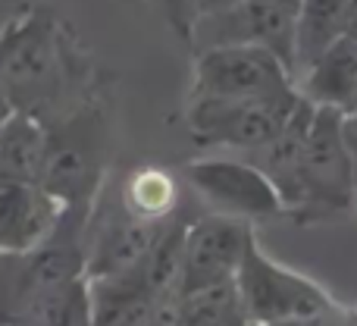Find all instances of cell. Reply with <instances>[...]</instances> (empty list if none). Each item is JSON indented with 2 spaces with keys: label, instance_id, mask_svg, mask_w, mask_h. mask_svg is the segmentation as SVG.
I'll use <instances>...</instances> for the list:
<instances>
[{
  "label": "cell",
  "instance_id": "obj_1",
  "mask_svg": "<svg viewBox=\"0 0 357 326\" xmlns=\"http://www.w3.org/2000/svg\"><path fill=\"white\" fill-rule=\"evenodd\" d=\"M254 163L270 176L285 214L295 220H320L354 204V157L348 148L345 117L323 110L301 98V107L285 132L254 154Z\"/></svg>",
  "mask_w": 357,
  "mask_h": 326
},
{
  "label": "cell",
  "instance_id": "obj_2",
  "mask_svg": "<svg viewBox=\"0 0 357 326\" xmlns=\"http://www.w3.org/2000/svg\"><path fill=\"white\" fill-rule=\"evenodd\" d=\"M235 292L251 326H289L310 323L335 311L333 298L314 279L282 267L260 248L257 235L251 239L235 273Z\"/></svg>",
  "mask_w": 357,
  "mask_h": 326
},
{
  "label": "cell",
  "instance_id": "obj_3",
  "mask_svg": "<svg viewBox=\"0 0 357 326\" xmlns=\"http://www.w3.org/2000/svg\"><path fill=\"white\" fill-rule=\"evenodd\" d=\"M298 107H301V94L298 91L282 94V98H257V101L188 98V104H185V129L201 148L260 154L285 132V126L291 123Z\"/></svg>",
  "mask_w": 357,
  "mask_h": 326
},
{
  "label": "cell",
  "instance_id": "obj_4",
  "mask_svg": "<svg viewBox=\"0 0 357 326\" xmlns=\"http://www.w3.org/2000/svg\"><path fill=\"white\" fill-rule=\"evenodd\" d=\"M298 91L291 69L257 44H210L195 60L188 98L257 101Z\"/></svg>",
  "mask_w": 357,
  "mask_h": 326
},
{
  "label": "cell",
  "instance_id": "obj_5",
  "mask_svg": "<svg viewBox=\"0 0 357 326\" xmlns=\"http://www.w3.org/2000/svg\"><path fill=\"white\" fill-rule=\"evenodd\" d=\"M185 182L197 191L210 214H222L232 220L257 223L285 214L276 185L254 161L238 157H197L185 163Z\"/></svg>",
  "mask_w": 357,
  "mask_h": 326
},
{
  "label": "cell",
  "instance_id": "obj_6",
  "mask_svg": "<svg viewBox=\"0 0 357 326\" xmlns=\"http://www.w3.org/2000/svg\"><path fill=\"white\" fill-rule=\"evenodd\" d=\"M254 239V226L222 214H207L191 220L182 245V276L178 295L204 292L213 286L235 283L245 251Z\"/></svg>",
  "mask_w": 357,
  "mask_h": 326
},
{
  "label": "cell",
  "instance_id": "obj_7",
  "mask_svg": "<svg viewBox=\"0 0 357 326\" xmlns=\"http://www.w3.org/2000/svg\"><path fill=\"white\" fill-rule=\"evenodd\" d=\"M66 214L41 182H19L0 176V254L29 258L41 251L60 229Z\"/></svg>",
  "mask_w": 357,
  "mask_h": 326
},
{
  "label": "cell",
  "instance_id": "obj_8",
  "mask_svg": "<svg viewBox=\"0 0 357 326\" xmlns=\"http://www.w3.org/2000/svg\"><path fill=\"white\" fill-rule=\"evenodd\" d=\"M301 0H241L232 13L210 22H222L226 35L216 44H257L276 54L295 75V25Z\"/></svg>",
  "mask_w": 357,
  "mask_h": 326
},
{
  "label": "cell",
  "instance_id": "obj_9",
  "mask_svg": "<svg viewBox=\"0 0 357 326\" xmlns=\"http://www.w3.org/2000/svg\"><path fill=\"white\" fill-rule=\"evenodd\" d=\"M163 223H151V220H138V216L119 210L116 216L104 223L94 232L91 248L85 251V276L88 283L98 279H119L129 276L142 267V260L148 258V251L154 248L157 235L163 232Z\"/></svg>",
  "mask_w": 357,
  "mask_h": 326
},
{
  "label": "cell",
  "instance_id": "obj_10",
  "mask_svg": "<svg viewBox=\"0 0 357 326\" xmlns=\"http://www.w3.org/2000/svg\"><path fill=\"white\" fill-rule=\"evenodd\" d=\"M307 104L351 117L357 110V41L339 38L314 66H307L295 82Z\"/></svg>",
  "mask_w": 357,
  "mask_h": 326
},
{
  "label": "cell",
  "instance_id": "obj_11",
  "mask_svg": "<svg viewBox=\"0 0 357 326\" xmlns=\"http://www.w3.org/2000/svg\"><path fill=\"white\" fill-rule=\"evenodd\" d=\"M50 157V126L31 113H10L0 126V176L41 182Z\"/></svg>",
  "mask_w": 357,
  "mask_h": 326
},
{
  "label": "cell",
  "instance_id": "obj_12",
  "mask_svg": "<svg viewBox=\"0 0 357 326\" xmlns=\"http://www.w3.org/2000/svg\"><path fill=\"white\" fill-rule=\"evenodd\" d=\"M354 0H301L295 25V82L339 38L348 35Z\"/></svg>",
  "mask_w": 357,
  "mask_h": 326
},
{
  "label": "cell",
  "instance_id": "obj_13",
  "mask_svg": "<svg viewBox=\"0 0 357 326\" xmlns=\"http://www.w3.org/2000/svg\"><path fill=\"white\" fill-rule=\"evenodd\" d=\"M176 179L167 170H157V166H142V170L129 172L123 185V210L138 216V220H169L176 210Z\"/></svg>",
  "mask_w": 357,
  "mask_h": 326
},
{
  "label": "cell",
  "instance_id": "obj_14",
  "mask_svg": "<svg viewBox=\"0 0 357 326\" xmlns=\"http://www.w3.org/2000/svg\"><path fill=\"white\" fill-rule=\"evenodd\" d=\"M178 326H251L235 283L178 295Z\"/></svg>",
  "mask_w": 357,
  "mask_h": 326
},
{
  "label": "cell",
  "instance_id": "obj_15",
  "mask_svg": "<svg viewBox=\"0 0 357 326\" xmlns=\"http://www.w3.org/2000/svg\"><path fill=\"white\" fill-rule=\"evenodd\" d=\"M188 3H191V16H195V25H197V22H207V19L232 13L241 0H188Z\"/></svg>",
  "mask_w": 357,
  "mask_h": 326
},
{
  "label": "cell",
  "instance_id": "obj_16",
  "mask_svg": "<svg viewBox=\"0 0 357 326\" xmlns=\"http://www.w3.org/2000/svg\"><path fill=\"white\" fill-rule=\"evenodd\" d=\"M167 6V16L173 22V29L182 38H191V29H195V16H191V3L188 0H163Z\"/></svg>",
  "mask_w": 357,
  "mask_h": 326
},
{
  "label": "cell",
  "instance_id": "obj_17",
  "mask_svg": "<svg viewBox=\"0 0 357 326\" xmlns=\"http://www.w3.org/2000/svg\"><path fill=\"white\" fill-rule=\"evenodd\" d=\"M323 320H326V317H323ZM323 320H320V323H317V326H323Z\"/></svg>",
  "mask_w": 357,
  "mask_h": 326
},
{
  "label": "cell",
  "instance_id": "obj_18",
  "mask_svg": "<svg viewBox=\"0 0 357 326\" xmlns=\"http://www.w3.org/2000/svg\"><path fill=\"white\" fill-rule=\"evenodd\" d=\"M354 3H357V0H354Z\"/></svg>",
  "mask_w": 357,
  "mask_h": 326
}]
</instances>
